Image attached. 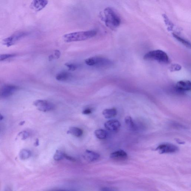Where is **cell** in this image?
<instances>
[{"label": "cell", "mask_w": 191, "mask_h": 191, "mask_svg": "<svg viewBox=\"0 0 191 191\" xmlns=\"http://www.w3.org/2000/svg\"><path fill=\"white\" fill-rule=\"evenodd\" d=\"M97 35V31L89 30L66 34L63 35L62 38L65 42L69 43L85 41L93 38Z\"/></svg>", "instance_id": "obj_1"}, {"label": "cell", "mask_w": 191, "mask_h": 191, "mask_svg": "<svg viewBox=\"0 0 191 191\" xmlns=\"http://www.w3.org/2000/svg\"><path fill=\"white\" fill-rule=\"evenodd\" d=\"M104 21L107 27L112 29H117L119 26L121 20L119 15L111 7H107L104 11Z\"/></svg>", "instance_id": "obj_2"}, {"label": "cell", "mask_w": 191, "mask_h": 191, "mask_svg": "<svg viewBox=\"0 0 191 191\" xmlns=\"http://www.w3.org/2000/svg\"><path fill=\"white\" fill-rule=\"evenodd\" d=\"M144 59L156 61L162 64H168L170 62L169 58L166 53L160 50L149 52L145 55Z\"/></svg>", "instance_id": "obj_3"}, {"label": "cell", "mask_w": 191, "mask_h": 191, "mask_svg": "<svg viewBox=\"0 0 191 191\" xmlns=\"http://www.w3.org/2000/svg\"><path fill=\"white\" fill-rule=\"evenodd\" d=\"M85 63L87 66L102 68L110 67L113 64L109 59L98 56L89 58L85 60Z\"/></svg>", "instance_id": "obj_4"}, {"label": "cell", "mask_w": 191, "mask_h": 191, "mask_svg": "<svg viewBox=\"0 0 191 191\" xmlns=\"http://www.w3.org/2000/svg\"><path fill=\"white\" fill-rule=\"evenodd\" d=\"M28 35L29 33L25 31H19L16 32L11 36L5 38L3 41V44L7 46V47L11 46Z\"/></svg>", "instance_id": "obj_5"}, {"label": "cell", "mask_w": 191, "mask_h": 191, "mask_svg": "<svg viewBox=\"0 0 191 191\" xmlns=\"http://www.w3.org/2000/svg\"><path fill=\"white\" fill-rule=\"evenodd\" d=\"M33 105L38 110L43 112L51 111L55 108L54 105L52 103L46 100H35L34 102Z\"/></svg>", "instance_id": "obj_6"}, {"label": "cell", "mask_w": 191, "mask_h": 191, "mask_svg": "<svg viewBox=\"0 0 191 191\" xmlns=\"http://www.w3.org/2000/svg\"><path fill=\"white\" fill-rule=\"evenodd\" d=\"M18 89L17 86L7 84L0 88V99H5L11 97Z\"/></svg>", "instance_id": "obj_7"}, {"label": "cell", "mask_w": 191, "mask_h": 191, "mask_svg": "<svg viewBox=\"0 0 191 191\" xmlns=\"http://www.w3.org/2000/svg\"><path fill=\"white\" fill-rule=\"evenodd\" d=\"M179 150L177 146L171 143H165L160 145L156 148V150L160 154L173 153L177 152Z\"/></svg>", "instance_id": "obj_8"}, {"label": "cell", "mask_w": 191, "mask_h": 191, "mask_svg": "<svg viewBox=\"0 0 191 191\" xmlns=\"http://www.w3.org/2000/svg\"><path fill=\"white\" fill-rule=\"evenodd\" d=\"M105 127L106 129L112 132H115L119 130L121 124L116 119H111L105 123Z\"/></svg>", "instance_id": "obj_9"}, {"label": "cell", "mask_w": 191, "mask_h": 191, "mask_svg": "<svg viewBox=\"0 0 191 191\" xmlns=\"http://www.w3.org/2000/svg\"><path fill=\"white\" fill-rule=\"evenodd\" d=\"M175 88L180 92L189 91L191 89V83L189 80H181L176 84Z\"/></svg>", "instance_id": "obj_10"}, {"label": "cell", "mask_w": 191, "mask_h": 191, "mask_svg": "<svg viewBox=\"0 0 191 191\" xmlns=\"http://www.w3.org/2000/svg\"><path fill=\"white\" fill-rule=\"evenodd\" d=\"M110 158L115 160L124 161L128 159V155L124 150H119L111 153Z\"/></svg>", "instance_id": "obj_11"}, {"label": "cell", "mask_w": 191, "mask_h": 191, "mask_svg": "<svg viewBox=\"0 0 191 191\" xmlns=\"http://www.w3.org/2000/svg\"><path fill=\"white\" fill-rule=\"evenodd\" d=\"M83 157L87 161L92 162L97 160L100 158V155L97 152L87 150L84 152Z\"/></svg>", "instance_id": "obj_12"}, {"label": "cell", "mask_w": 191, "mask_h": 191, "mask_svg": "<svg viewBox=\"0 0 191 191\" xmlns=\"http://www.w3.org/2000/svg\"><path fill=\"white\" fill-rule=\"evenodd\" d=\"M48 1L45 0L34 1L31 4V7L36 11H39L44 9L48 4Z\"/></svg>", "instance_id": "obj_13"}, {"label": "cell", "mask_w": 191, "mask_h": 191, "mask_svg": "<svg viewBox=\"0 0 191 191\" xmlns=\"http://www.w3.org/2000/svg\"><path fill=\"white\" fill-rule=\"evenodd\" d=\"M117 113V112L116 109L113 108L105 109L103 112V114L105 118L106 119H110L116 116Z\"/></svg>", "instance_id": "obj_14"}, {"label": "cell", "mask_w": 191, "mask_h": 191, "mask_svg": "<svg viewBox=\"0 0 191 191\" xmlns=\"http://www.w3.org/2000/svg\"><path fill=\"white\" fill-rule=\"evenodd\" d=\"M68 134H71L75 137H79L82 136L83 134L82 130L80 128L76 127H71L67 132Z\"/></svg>", "instance_id": "obj_15"}, {"label": "cell", "mask_w": 191, "mask_h": 191, "mask_svg": "<svg viewBox=\"0 0 191 191\" xmlns=\"http://www.w3.org/2000/svg\"><path fill=\"white\" fill-rule=\"evenodd\" d=\"M71 77V75L69 72H62L56 75V79L58 81H65L70 79Z\"/></svg>", "instance_id": "obj_16"}, {"label": "cell", "mask_w": 191, "mask_h": 191, "mask_svg": "<svg viewBox=\"0 0 191 191\" xmlns=\"http://www.w3.org/2000/svg\"><path fill=\"white\" fill-rule=\"evenodd\" d=\"M94 134L96 137L100 139H105L107 138L108 133L104 130L98 129L95 131Z\"/></svg>", "instance_id": "obj_17"}, {"label": "cell", "mask_w": 191, "mask_h": 191, "mask_svg": "<svg viewBox=\"0 0 191 191\" xmlns=\"http://www.w3.org/2000/svg\"><path fill=\"white\" fill-rule=\"evenodd\" d=\"M125 122L128 129L131 130H135V124L131 117L130 116L126 117L125 118Z\"/></svg>", "instance_id": "obj_18"}, {"label": "cell", "mask_w": 191, "mask_h": 191, "mask_svg": "<svg viewBox=\"0 0 191 191\" xmlns=\"http://www.w3.org/2000/svg\"><path fill=\"white\" fill-rule=\"evenodd\" d=\"M31 155V152L30 151L26 149H24L21 151L19 154L20 159L23 160L29 159Z\"/></svg>", "instance_id": "obj_19"}, {"label": "cell", "mask_w": 191, "mask_h": 191, "mask_svg": "<svg viewBox=\"0 0 191 191\" xmlns=\"http://www.w3.org/2000/svg\"><path fill=\"white\" fill-rule=\"evenodd\" d=\"M173 35L175 38H176L179 42L181 43V44H183L185 46L187 47V48H190V43L189 41H187V40L185 39L184 38L179 36L178 35H176L175 34L173 33Z\"/></svg>", "instance_id": "obj_20"}, {"label": "cell", "mask_w": 191, "mask_h": 191, "mask_svg": "<svg viewBox=\"0 0 191 191\" xmlns=\"http://www.w3.org/2000/svg\"><path fill=\"white\" fill-rule=\"evenodd\" d=\"M65 154L61 151L57 150L54 156V159L56 161H60L65 158Z\"/></svg>", "instance_id": "obj_21"}, {"label": "cell", "mask_w": 191, "mask_h": 191, "mask_svg": "<svg viewBox=\"0 0 191 191\" xmlns=\"http://www.w3.org/2000/svg\"><path fill=\"white\" fill-rule=\"evenodd\" d=\"M17 55L14 54H4L0 55V61H4L8 59L13 58L16 57Z\"/></svg>", "instance_id": "obj_22"}, {"label": "cell", "mask_w": 191, "mask_h": 191, "mask_svg": "<svg viewBox=\"0 0 191 191\" xmlns=\"http://www.w3.org/2000/svg\"><path fill=\"white\" fill-rule=\"evenodd\" d=\"M65 65L69 69V71H72V72L76 70L77 68V66L76 65L72 63H66Z\"/></svg>", "instance_id": "obj_23"}, {"label": "cell", "mask_w": 191, "mask_h": 191, "mask_svg": "<svg viewBox=\"0 0 191 191\" xmlns=\"http://www.w3.org/2000/svg\"><path fill=\"white\" fill-rule=\"evenodd\" d=\"M181 69V66L180 65L175 64H173L170 67V71L171 72H174V71H179Z\"/></svg>", "instance_id": "obj_24"}, {"label": "cell", "mask_w": 191, "mask_h": 191, "mask_svg": "<svg viewBox=\"0 0 191 191\" xmlns=\"http://www.w3.org/2000/svg\"><path fill=\"white\" fill-rule=\"evenodd\" d=\"M92 112L91 109H86L82 112L83 114L84 115H88Z\"/></svg>", "instance_id": "obj_25"}, {"label": "cell", "mask_w": 191, "mask_h": 191, "mask_svg": "<svg viewBox=\"0 0 191 191\" xmlns=\"http://www.w3.org/2000/svg\"><path fill=\"white\" fill-rule=\"evenodd\" d=\"M22 134H23V136H23L22 139H23V140H25V139H27L29 136V133L26 131H23V133H22Z\"/></svg>", "instance_id": "obj_26"}, {"label": "cell", "mask_w": 191, "mask_h": 191, "mask_svg": "<svg viewBox=\"0 0 191 191\" xmlns=\"http://www.w3.org/2000/svg\"><path fill=\"white\" fill-rule=\"evenodd\" d=\"M55 55V58L56 59H58L60 57V51L58 50H55L54 52Z\"/></svg>", "instance_id": "obj_27"}, {"label": "cell", "mask_w": 191, "mask_h": 191, "mask_svg": "<svg viewBox=\"0 0 191 191\" xmlns=\"http://www.w3.org/2000/svg\"><path fill=\"white\" fill-rule=\"evenodd\" d=\"M101 191H115L113 189H111L110 188L107 187H104L102 188L101 190Z\"/></svg>", "instance_id": "obj_28"}, {"label": "cell", "mask_w": 191, "mask_h": 191, "mask_svg": "<svg viewBox=\"0 0 191 191\" xmlns=\"http://www.w3.org/2000/svg\"><path fill=\"white\" fill-rule=\"evenodd\" d=\"M39 145V140H38V139H36V140H35V144H34V145L35 146H38Z\"/></svg>", "instance_id": "obj_29"}, {"label": "cell", "mask_w": 191, "mask_h": 191, "mask_svg": "<svg viewBox=\"0 0 191 191\" xmlns=\"http://www.w3.org/2000/svg\"><path fill=\"white\" fill-rule=\"evenodd\" d=\"M177 143L180 144H183L185 143L184 142H182V141L179 140V139L177 140Z\"/></svg>", "instance_id": "obj_30"}, {"label": "cell", "mask_w": 191, "mask_h": 191, "mask_svg": "<svg viewBox=\"0 0 191 191\" xmlns=\"http://www.w3.org/2000/svg\"><path fill=\"white\" fill-rule=\"evenodd\" d=\"M51 191H72L66 190H52Z\"/></svg>", "instance_id": "obj_31"}, {"label": "cell", "mask_w": 191, "mask_h": 191, "mask_svg": "<svg viewBox=\"0 0 191 191\" xmlns=\"http://www.w3.org/2000/svg\"><path fill=\"white\" fill-rule=\"evenodd\" d=\"M4 191H13L11 188L9 187L7 188Z\"/></svg>", "instance_id": "obj_32"}, {"label": "cell", "mask_w": 191, "mask_h": 191, "mask_svg": "<svg viewBox=\"0 0 191 191\" xmlns=\"http://www.w3.org/2000/svg\"><path fill=\"white\" fill-rule=\"evenodd\" d=\"M4 119V117L1 114H0V121Z\"/></svg>", "instance_id": "obj_33"}, {"label": "cell", "mask_w": 191, "mask_h": 191, "mask_svg": "<svg viewBox=\"0 0 191 191\" xmlns=\"http://www.w3.org/2000/svg\"><path fill=\"white\" fill-rule=\"evenodd\" d=\"M25 122V121H22L21 122V123H20V125H23L24 124Z\"/></svg>", "instance_id": "obj_34"}]
</instances>
